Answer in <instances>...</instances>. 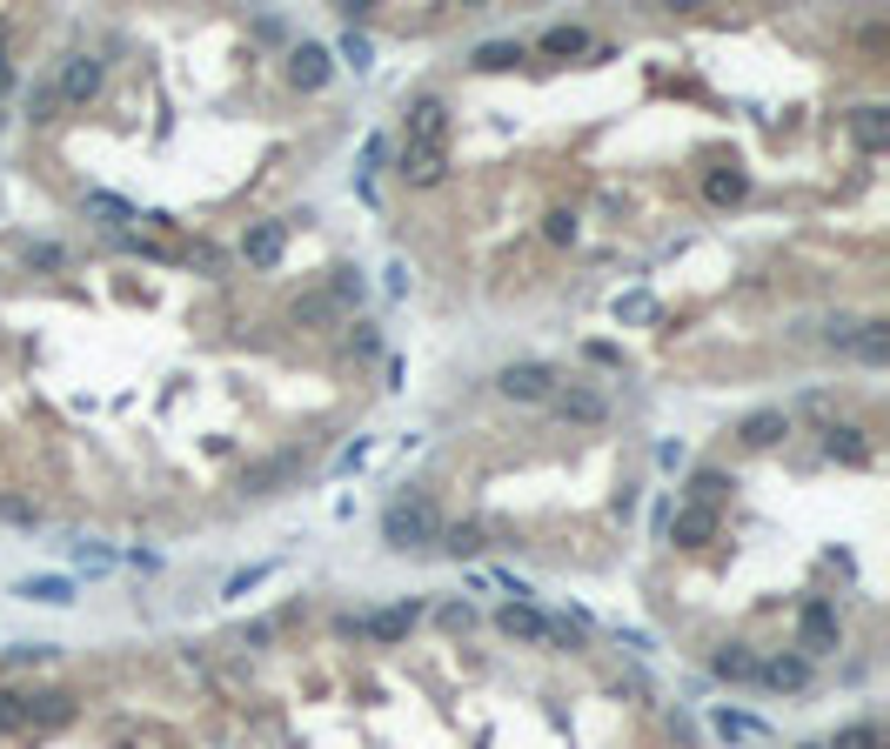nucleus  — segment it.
Masks as SVG:
<instances>
[{
	"instance_id": "1",
	"label": "nucleus",
	"mask_w": 890,
	"mask_h": 749,
	"mask_svg": "<svg viewBox=\"0 0 890 749\" xmlns=\"http://www.w3.org/2000/svg\"><path fill=\"white\" fill-rule=\"evenodd\" d=\"M436 536H442V516H436V503L429 495H395V503L382 509V542L388 549H436Z\"/></svg>"
},
{
	"instance_id": "2",
	"label": "nucleus",
	"mask_w": 890,
	"mask_h": 749,
	"mask_svg": "<svg viewBox=\"0 0 890 749\" xmlns=\"http://www.w3.org/2000/svg\"><path fill=\"white\" fill-rule=\"evenodd\" d=\"M837 642H844V623H837V609H831L824 596H811V603L796 609V656H803V662H817V656H831Z\"/></svg>"
},
{
	"instance_id": "3",
	"label": "nucleus",
	"mask_w": 890,
	"mask_h": 749,
	"mask_svg": "<svg viewBox=\"0 0 890 749\" xmlns=\"http://www.w3.org/2000/svg\"><path fill=\"white\" fill-rule=\"evenodd\" d=\"M402 147H449V101H442V95H416V101H409Z\"/></svg>"
},
{
	"instance_id": "4",
	"label": "nucleus",
	"mask_w": 890,
	"mask_h": 749,
	"mask_svg": "<svg viewBox=\"0 0 890 749\" xmlns=\"http://www.w3.org/2000/svg\"><path fill=\"white\" fill-rule=\"evenodd\" d=\"M101 80H108L101 54H67V60H61V80H54V101H67V108H88V101L101 95Z\"/></svg>"
},
{
	"instance_id": "5",
	"label": "nucleus",
	"mask_w": 890,
	"mask_h": 749,
	"mask_svg": "<svg viewBox=\"0 0 890 749\" xmlns=\"http://www.w3.org/2000/svg\"><path fill=\"white\" fill-rule=\"evenodd\" d=\"M422 623V603H388V609H369V616H349L342 629H355V636H375V642H402Z\"/></svg>"
},
{
	"instance_id": "6",
	"label": "nucleus",
	"mask_w": 890,
	"mask_h": 749,
	"mask_svg": "<svg viewBox=\"0 0 890 749\" xmlns=\"http://www.w3.org/2000/svg\"><path fill=\"white\" fill-rule=\"evenodd\" d=\"M496 388H503L509 401H549V395H556V368H549V362H509V368L496 375Z\"/></svg>"
},
{
	"instance_id": "7",
	"label": "nucleus",
	"mask_w": 890,
	"mask_h": 749,
	"mask_svg": "<svg viewBox=\"0 0 890 749\" xmlns=\"http://www.w3.org/2000/svg\"><path fill=\"white\" fill-rule=\"evenodd\" d=\"M288 255V221H249V234H241V262L249 268H275Z\"/></svg>"
},
{
	"instance_id": "8",
	"label": "nucleus",
	"mask_w": 890,
	"mask_h": 749,
	"mask_svg": "<svg viewBox=\"0 0 890 749\" xmlns=\"http://www.w3.org/2000/svg\"><path fill=\"white\" fill-rule=\"evenodd\" d=\"M329 74H336V54L329 47H315V41H301L295 54H288V80L301 95H315V88H329Z\"/></svg>"
},
{
	"instance_id": "9",
	"label": "nucleus",
	"mask_w": 890,
	"mask_h": 749,
	"mask_svg": "<svg viewBox=\"0 0 890 749\" xmlns=\"http://www.w3.org/2000/svg\"><path fill=\"white\" fill-rule=\"evenodd\" d=\"M790 436V408H750L744 422H737V442L744 449H777Z\"/></svg>"
},
{
	"instance_id": "10",
	"label": "nucleus",
	"mask_w": 890,
	"mask_h": 749,
	"mask_svg": "<svg viewBox=\"0 0 890 749\" xmlns=\"http://www.w3.org/2000/svg\"><path fill=\"white\" fill-rule=\"evenodd\" d=\"M549 401H556V415H562V422H583V429L609 422V401H603L596 388H576V382H570V388H556Z\"/></svg>"
},
{
	"instance_id": "11",
	"label": "nucleus",
	"mask_w": 890,
	"mask_h": 749,
	"mask_svg": "<svg viewBox=\"0 0 890 749\" xmlns=\"http://www.w3.org/2000/svg\"><path fill=\"white\" fill-rule=\"evenodd\" d=\"M663 529H670V542L677 549H710L716 542V509H677V516H663Z\"/></svg>"
},
{
	"instance_id": "12",
	"label": "nucleus",
	"mask_w": 890,
	"mask_h": 749,
	"mask_svg": "<svg viewBox=\"0 0 890 749\" xmlns=\"http://www.w3.org/2000/svg\"><path fill=\"white\" fill-rule=\"evenodd\" d=\"M409 188H436L449 175V147H402V168H395Z\"/></svg>"
},
{
	"instance_id": "13",
	"label": "nucleus",
	"mask_w": 890,
	"mask_h": 749,
	"mask_svg": "<svg viewBox=\"0 0 890 749\" xmlns=\"http://www.w3.org/2000/svg\"><path fill=\"white\" fill-rule=\"evenodd\" d=\"M74 723V696L67 690H47V696H28V736H54Z\"/></svg>"
},
{
	"instance_id": "14",
	"label": "nucleus",
	"mask_w": 890,
	"mask_h": 749,
	"mask_svg": "<svg viewBox=\"0 0 890 749\" xmlns=\"http://www.w3.org/2000/svg\"><path fill=\"white\" fill-rule=\"evenodd\" d=\"M757 662H763V656H757L750 642H723V649L710 656V676H716V683H757Z\"/></svg>"
},
{
	"instance_id": "15",
	"label": "nucleus",
	"mask_w": 890,
	"mask_h": 749,
	"mask_svg": "<svg viewBox=\"0 0 890 749\" xmlns=\"http://www.w3.org/2000/svg\"><path fill=\"white\" fill-rule=\"evenodd\" d=\"M744 195H750V175L737 168V161H723V168L703 175V201H710V208H737Z\"/></svg>"
},
{
	"instance_id": "16",
	"label": "nucleus",
	"mask_w": 890,
	"mask_h": 749,
	"mask_svg": "<svg viewBox=\"0 0 890 749\" xmlns=\"http://www.w3.org/2000/svg\"><path fill=\"white\" fill-rule=\"evenodd\" d=\"M850 141H857L864 154L890 147V108H883V101H864V108L850 114Z\"/></svg>"
},
{
	"instance_id": "17",
	"label": "nucleus",
	"mask_w": 890,
	"mask_h": 749,
	"mask_svg": "<svg viewBox=\"0 0 890 749\" xmlns=\"http://www.w3.org/2000/svg\"><path fill=\"white\" fill-rule=\"evenodd\" d=\"M824 455H831V462L864 469V462H870V442H864V429H857V422H831V429H824Z\"/></svg>"
},
{
	"instance_id": "18",
	"label": "nucleus",
	"mask_w": 890,
	"mask_h": 749,
	"mask_svg": "<svg viewBox=\"0 0 890 749\" xmlns=\"http://www.w3.org/2000/svg\"><path fill=\"white\" fill-rule=\"evenodd\" d=\"M757 683L763 690H803V683H811V662H803V656H770V662H757Z\"/></svg>"
},
{
	"instance_id": "19",
	"label": "nucleus",
	"mask_w": 890,
	"mask_h": 749,
	"mask_svg": "<svg viewBox=\"0 0 890 749\" xmlns=\"http://www.w3.org/2000/svg\"><path fill=\"white\" fill-rule=\"evenodd\" d=\"M737 488V475L730 469H696L690 475V509H723V495Z\"/></svg>"
},
{
	"instance_id": "20",
	"label": "nucleus",
	"mask_w": 890,
	"mask_h": 749,
	"mask_svg": "<svg viewBox=\"0 0 890 749\" xmlns=\"http://www.w3.org/2000/svg\"><path fill=\"white\" fill-rule=\"evenodd\" d=\"M850 349H857V355H864L870 368H883V362H890V321H883V315L857 321V342H850Z\"/></svg>"
},
{
	"instance_id": "21",
	"label": "nucleus",
	"mask_w": 890,
	"mask_h": 749,
	"mask_svg": "<svg viewBox=\"0 0 890 749\" xmlns=\"http://www.w3.org/2000/svg\"><path fill=\"white\" fill-rule=\"evenodd\" d=\"M14 596H28V603H47V609H67V603H74V582H67V575H28Z\"/></svg>"
},
{
	"instance_id": "22",
	"label": "nucleus",
	"mask_w": 890,
	"mask_h": 749,
	"mask_svg": "<svg viewBox=\"0 0 890 749\" xmlns=\"http://www.w3.org/2000/svg\"><path fill=\"white\" fill-rule=\"evenodd\" d=\"M436 542H442V549H449L455 562H475L482 549H490V536H482V522H449V529H442Z\"/></svg>"
},
{
	"instance_id": "23",
	"label": "nucleus",
	"mask_w": 890,
	"mask_h": 749,
	"mask_svg": "<svg viewBox=\"0 0 890 749\" xmlns=\"http://www.w3.org/2000/svg\"><path fill=\"white\" fill-rule=\"evenodd\" d=\"M536 47H542L549 60H570V54H590V34H583L576 21H562V27H549V34H542Z\"/></svg>"
},
{
	"instance_id": "24",
	"label": "nucleus",
	"mask_w": 890,
	"mask_h": 749,
	"mask_svg": "<svg viewBox=\"0 0 890 749\" xmlns=\"http://www.w3.org/2000/svg\"><path fill=\"white\" fill-rule=\"evenodd\" d=\"M288 475H295V455H275V462L241 475V488H249V495H275V482H288Z\"/></svg>"
},
{
	"instance_id": "25",
	"label": "nucleus",
	"mask_w": 890,
	"mask_h": 749,
	"mask_svg": "<svg viewBox=\"0 0 890 749\" xmlns=\"http://www.w3.org/2000/svg\"><path fill=\"white\" fill-rule=\"evenodd\" d=\"M0 736H28V690L0 683Z\"/></svg>"
},
{
	"instance_id": "26",
	"label": "nucleus",
	"mask_w": 890,
	"mask_h": 749,
	"mask_svg": "<svg viewBox=\"0 0 890 749\" xmlns=\"http://www.w3.org/2000/svg\"><path fill=\"white\" fill-rule=\"evenodd\" d=\"M824 749H883V729H877V723H844Z\"/></svg>"
},
{
	"instance_id": "27",
	"label": "nucleus",
	"mask_w": 890,
	"mask_h": 749,
	"mask_svg": "<svg viewBox=\"0 0 890 749\" xmlns=\"http://www.w3.org/2000/svg\"><path fill=\"white\" fill-rule=\"evenodd\" d=\"M523 60V41H490V47H475V67L482 74H503V67H516Z\"/></svg>"
},
{
	"instance_id": "28",
	"label": "nucleus",
	"mask_w": 890,
	"mask_h": 749,
	"mask_svg": "<svg viewBox=\"0 0 890 749\" xmlns=\"http://www.w3.org/2000/svg\"><path fill=\"white\" fill-rule=\"evenodd\" d=\"M542 241L570 247V241H576V208H549V214H542Z\"/></svg>"
},
{
	"instance_id": "29",
	"label": "nucleus",
	"mask_w": 890,
	"mask_h": 749,
	"mask_svg": "<svg viewBox=\"0 0 890 749\" xmlns=\"http://www.w3.org/2000/svg\"><path fill=\"white\" fill-rule=\"evenodd\" d=\"M88 214H101V221H114V228H121V221H141V214H134L121 195H101V188L88 195Z\"/></svg>"
},
{
	"instance_id": "30",
	"label": "nucleus",
	"mask_w": 890,
	"mask_h": 749,
	"mask_svg": "<svg viewBox=\"0 0 890 749\" xmlns=\"http://www.w3.org/2000/svg\"><path fill=\"white\" fill-rule=\"evenodd\" d=\"M268 575H275V562H255V569H234V575H228V590H221V596H249V590H262V582H268Z\"/></svg>"
},
{
	"instance_id": "31",
	"label": "nucleus",
	"mask_w": 890,
	"mask_h": 749,
	"mask_svg": "<svg viewBox=\"0 0 890 749\" xmlns=\"http://www.w3.org/2000/svg\"><path fill=\"white\" fill-rule=\"evenodd\" d=\"M336 54H342V60H349L355 74H369V60H375V47H369V34H355V27L342 34V47H336Z\"/></svg>"
},
{
	"instance_id": "32",
	"label": "nucleus",
	"mask_w": 890,
	"mask_h": 749,
	"mask_svg": "<svg viewBox=\"0 0 890 749\" xmlns=\"http://www.w3.org/2000/svg\"><path fill=\"white\" fill-rule=\"evenodd\" d=\"M0 522H21V529H34V522H41V509H34V503H21V495H0Z\"/></svg>"
},
{
	"instance_id": "33",
	"label": "nucleus",
	"mask_w": 890,
	"mask_h": 749,
	"mask_svg": "<svg viewBox=\"0 0 890 749\" xmlns=\"http://www.w3.org/2000/svg\"><path fill=\"white\" fill-rule=\"evenodd\" d=\"M28 262L34 268H67V247L61 241H28Z\"/></svg>"
},
{
	"instance_id": "34",
	"label": "nucleus",
	"mask_w": 890,
	"mask_h": 749,
	"mask_svg": "<svg viewBox=\"0 0 890 749\" xmlns=\"http://www.w3.org/2000/svg\"><path fill=\"white\" fill-rule=\"evenodd\" d=\"M824 342H831V349H850V342H857V315H831V321H824Z\"/></svg>"
},
{
	"instance_id": "35",
	"label": "nucleus",
	"mask_w": 890,
	"mask_h": 749,
	"mask_svg": "<svg viewBox=\"0 0 890 749\" xmlns=\"http://www.w3.org/2000/svg\"><path fill=\"white\" fill-rule=\"evenodd\" d=\"M650 315H657L650 295H623V301H616V321H650Z\"/></svg>"
},
{
	"instance_id": "36",
	"label": "nucleus",
	"mask_w": 890,
	"mask_h": 749,
	"mask_svg": "<svg viewBox=\"0 0 890 749\" xmlns=\"http://www.w3.org/2000/svg\"><path fill=\"white\" fill-rule=\"evenodd\" d=\"M295 321H336V301L329 295H308V301H295Z\"/></svg>"
},
{
	"instance_id": "37",
	"label": "nucleus",
	"mask_w": 890,
	"mask_h": 749,
	"mask_svg": "<svg viewBox=\"0 0 890 749\" xmlns=\"http://www.w3.org/2000/svg\"><path fill=\"white\" fill-rule=\"evenodd\" d=\"M349 355H382V335H375L369 321H355V328H349Z\"/></svg>"
},
{
	"instance_id": "38",
	"label": "nucleus",
	"mask_w": 890,
	"mask_h": 749,
	"mask_svg": "<svg viewBox=\"0 0 890 749\" xmlns=\"http://www.w3.org/2000/svg\"><path fill=\"white\" fill-rule=\"evenodd\" d=\"M716 729H723V736H763V723H757V716H730V709L716 716Z\"/></svg>"
},
{
	"instance_id": "39",
	"label": "nucleus",
	"mask_w": 890,
	"mask_h": 749,
	"mask_svg": "<svg viewBox=\"0 0 890 749\" xmlns=\"http://www.w3.org/2000/svg\"><path fill=\"white\" fill-rule=\"evenodd\" d=\"M28 114L34 121H54V88H28Z\"/></svg>"
},
{
	"instance_id": "40",
	"label": "nucleus",
	"mask_w": 890,
	"mask_h": 749,
	"mask_svg": "<svg viewBox=\"0 0 890 749\" xmlns=\"http://www.w3.org/2000/svg\"><path fill=\"white\" fill-rule=\"evenodd\" d=\"M74 562H80V569H108L114 555H108V549H88V542H74Z\"/></svg>"
},
{
	"instance_id": "41",
	"label": "nucleus",
	"mask_w": 890,
	"mask_h": 749,
	"mask_svg": "<svg viewBox=\"0 0 890 749\" xmlns=\"http://www.w3.org/2000/svg\"><path fill=\"white\" fill-rule=\"evenodd\" d=\"M362 462H369V442H349V449L336 455V469H342V475H349V469H362Z\"/></svg>"
},
{
	"instance_id": "42",
	"label": "nucleus",
	"mask_w": 890,
	"mask_h": 749,
	"mask_svg": "<svg viewBox=\"0 0 890 749\" xmlns=\"http://www.w3.org/2000/svg\"><path fill=\"white\" fill-rule=\"evenodd\" d=\"M442 623H449V629H469V623H475V609H469V603H449V609H442Z\"/></svg>"
},
{
	"instance_id": "43",
	"label": "nucleus",
	"mask_w": 890,
	"mask_h": 749,
	"mask_svg": "<svg viewBox=\"0 0 890 749\" xmlns=\"http://www.w3.org/2000/svg\"><path fill=\"white\" fill-rule=\"evenodd\" d=\"M583 355H590V362H603V368H616V362H623V355H616V349H609V342H590V349H583Z\"/></svg>"
},
{
	"instance_id": "44",
	"label": "nucleus",
	"mask_w": 890,
	"mask_h": 749,
	"mask_svg": "<svg viewBox=\"0 0 890 749\" xmlns=\"http://www.w3.org/2000/svg\"><path fill=\"white\" fill-rule=\"evenodd\" d=\"M8 95H14V60L0 54V101H8Z\"/></svg>"
},
{
	"instance_id": "45",
	"label": "nucleus",
	"mask_w": 890,
	"mask_h": 749,
	"mask_svg": "<svg viewBox=\"0 0 890 749\" xmlns=\"http://www.w3.org/2000/svg\"><path fill=\"white\" fill-rule=\"evenodd\" d=\"M796 749H824V742H796Z\"/></svg>"
}]
</instances>
